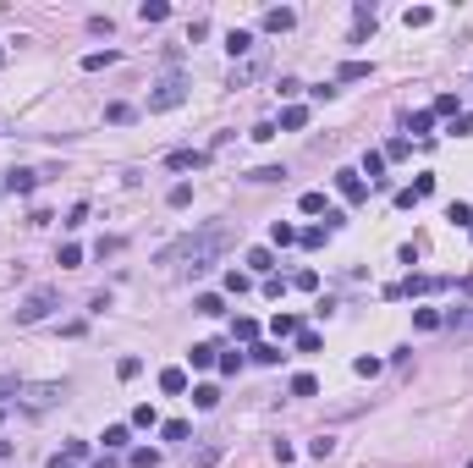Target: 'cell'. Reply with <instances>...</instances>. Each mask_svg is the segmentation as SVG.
I'll list each match as a JSON object with an SVG mask.
<instances>
[{
  "instance_id": "obj_1",
  "label": "cell",
  "mask_w": 473,
  "mask_h": 468,
  "mask_svg": "<svg viewBox=\"0 0 473 468\" xmlns=\"http://www.w3.org/2000/svg\"><path fill=\"white\" fill-rule=\"evenodd\" d=\"M226 248H231L226 226H204V232H193V237H182V243L160 248V265H193V270H209Z\"/></svg>"
},
{
  "instance_id": "obj_2",
  "label": "cell",
  "mask_w": 473,
  "mask_h": 468,
  "mask_svg": "<svg viewBox=\"0 0 473 468\" xmlns=\"http://www.w3.org/2000/svg\"><path fill=\"white\" fill-rule=\"evenodd\" d=\"M55 303H61V287H33V292L17 303V325H39Z\"/></svg>"
},
{
  "instance_id": "obj_3",
  "label": "cell",
  "mask_w": 473,
  "mask_h": 468,
  "mask_svg": "<svg viewBox=\"0 0 473 468\" xmlns=\"http://www.w3.org/2000/svg\"><path fill=\"white\" fill-rule=\"evenodd\" d=\"M182 100H187V78H182V72H165L160 88L149 94V110H176Z\"/></svg>"
},
{
  "instance_id": "obj_4",
  "label": "cell",
  "mask_w": 473,
  "mask_h": 468,
  "mask_svg": "<svg viewBox=\"0 0 473 468\" xmlns=\"http://www.w3.org/2000/svg\"><path fill=\"white\" fill-rule=\"evenodd\" d=\"M336 193H341L347 204H369V182H363L358 171H336Z\"/></svg>"
},
{
  "instance_id": "obj_5",
  "label": "cell",
  "mask_w": 473,
  "mask_h": 468,
  "mask_svg": "<svg viewBox=\"0 0 473 468\" xmlns=\"http://www.w3.org/2000/svg\"><path fill=\"white\" fill-rule=\"evenodd\" d=\"M39 182H44L39 171H11V176H0V188H6V193H17V198H28V193L39 188Z\"/></svg>"
},
{
  "instance_id": "obj_6",
  "label": "cell",
  "mask_w": 473,
  "mask_h": 468,
  "mask_svg": "<svg viewBox=\"0 0 473 468\" xmlns=\"http://www.w3.org/2000/svg\"><path fill=\"white\" fill-rule=\"evenodd\" d=\"M165 166H171V171H204L209 166V149H171Z\"/></svg>"
},
{
  "instance_id": "obj_7",
  "label": "cell",
  "mask_w": 473,
  "mask_h": 468,
  "mask_svg": "<svg viewBox=\"0 0 473 468\" xmlns=\"http://www.w3.org/2000/svg\"><path fill=\"white\" fill-rule=\"evenodd\" d=\"M55 397H61V385H28L22 391V408H50Z\"/></svg>"
},
{
  "instance_id": "obj_8",
  "label": "cell",
  "mask_w": 473,
  "mask_h": 468,
  "mask_svg": "<svg viewBox=\"0 0 473 468\" xmlns=\"http://www.w3.org/2000/svg\"><path fill=\"white\" fill-rule=\"evenodd\" d=\"M215 358H220V347H215V341H193V347H187V363H193V369H209Z\"/></svg>"
},
{
  "instance_id": "obj_9",
  "label": "cell",
  "mask_w": 473,
  "mask_h": 468,
  "mask_svg": "<svg viewBox=\"0 0 473 468\" xmlns=\"http://www.w3.org/2000/svg\"><path fill=\"white\" fill-rule=\"evenodd\" d=\"M292 22H297V11H292V6H275V11H265V28H270V33H287Z\"/></svg>"
},
{
  "instance_id": "obj_10",
  "label": "cell",
  "mask_w": 473,
  "mask_h": 468,
  "mask_svg": "<svg viewBox=\"0 0 473 468\" xmlns=\"http://www.w3.org/2000/svg\"><path fill=\"white\" fill-rule=\"evenodd\" d=\"M160 391L182 397V391H187V369H176V363H171V369H160Z\"/></svg>"
},
{
  "instance_id": "obj_11",
  "label": "cell",
  "mask_w": 473,
  "mask_h": 468,
  "mask_svg": "<svg viewBox=\"0 0 473 468\" xmlns=\"http://www.w3.org/2000/svg\"><path fill=\"white\" fill-rule=\"evenodd\" d=\"M380 171H386V154H380V149H369V154H363V166H358V176H369V188H374V182H386Z\"/></svg>"
},
{
  "instance_id": "obj_12",
  "label": "cell",
  "mask_w": 473,
  "mask_h": 468,
  "mask_svg": "<svg viewBox=\"0 0 473 468\" xmlns=\"http://www.w3.org/2000/svg\"><path fill=\"white\" fill-rule=\"evenodd\" d=\"M281 358H287V353H281V341H253V363H270V369H275Z\"/></svg>"
},
{
  "instance_id": "obj_13",
  "label": "cell",
  "mask_w": 473,
  "mask_h": 468,
  "mask_svg": "<svg viewBox=\"0 0 473 468\" xmlns=\"http://www.w3.org/2000/svg\"><path fill=\"white\" fill-rule=\"evenodd\" d=\"M100 441H105V452H122L127 441H132V425H110V430L100 435Z\"/></svg>"
},
{
  "instance_id": "obj_14",
  "label": "cell",
  "mask_w": 473,
  "mask_h": 468,
  "mask_svg": "<svg viewBox=\"0 0 473 468\" xmlns=\"http://www.w3.org/2000/svg\"><path fill=\"white\" fill-rule=\"evenodd\" d=\"M226 50H231V61L248 55V50H253V33H248V28H231V33H226Z\"/></svg>"
},
{
  "instance_id": "obj_15",
  "label": "cell",
  "mask_w": 473,
  "mask_h": 468,
  "mask_svg": "<svg viewBox=\"0 0 473 468\" xmlns=\"http://www.w3.org/2000/svg\"><path fill=\"white\" fill-rule=\"evenodd\" d=\"M270 243H275V248H292V243H297V226H292V220H275V226H270Z\"/></svg>"
},
{
  "instance_id": "obj_16",
  "label": "cell",
  "mask_w": 473,
  "mask_h": 468,
  "mask_svg": "<svg viewBox=\"0 0 473 468\" xmlns=\"http://www.w3.org/2000/svg\"><path fill=\"white\" fill-rule=\"evenodd\" d=\"M270 331H275V341H297V331H303V325H297V314H275V325H270Z\"/></svg>"
},
{
  "instance_id": "obj_17",
  "label": "cell",
  "mask_w": 473,
  "mask_h": 468,
  "mask_svg": "<svg viewBox=\"0 0 473 468\" xmlns=\"http://www.w3.org/2000/svg\"><path fill=\"white\" fill-rule=\"evenodd\" d=\"M215 403H220V391H215V385H193V408H198V413H209Z\"/></svg>"
},
{
  "instance_id": "obj_18",
  "label": "cell",
  "mask_w": 473,
  "mask_h": 468,
  "mask_svg": "<svg viewBox=\"0 0 473 468\" xmlns=\"http://www.w3.org/2000/svg\"><path fill=\"white\" fill-rule=\"evenodd\" d=\"M281 127H287V132L309 127V110H303V105H287V110H281Z\"/></svg>"
},
{
  "instance_id": "obj_19",
  "label": "cell",
  "mask_w": 473,
  "mask_h": 468,
  "mask_svg": "<svg viewBox=\"0 0 473 468\" xmlns=\"http://www.w3.org/2000/svg\"><path fill=\"white\" fill-rule=\"evenodd\" d=\"M248 265H253L259 276H275V254H270V248H253V254H248Z\"/></svg>"
},
{
  "instance_id": "obj_20",
  "label": "cell",
  "mask_w": 473,
  "mask_h": 468,
  "mask_svg": "<svg viewBox=\"0 0 473 468\" xmlns=\"http://www.w3.org/2000/svg\"><path fill=\"white\" fill-rule=\"evenodd\" d=\"M435 287H440V281H430V276H408L402 287H396V292H408V298H418V292H435Z\"/></svg>"
},
{
  "instance_id": "obj_21",
  "label": "cell",
  "mask_w": 473,
  "mask_h": 468,
  "mask_svg": "<svg viewBox=\"0 0 473 468\" xmlns=\"http://www.w3.org/2000/svg\"><path fill=\"white\" fill-rule=\"evenodd\" d=\"M154 425H160V413H154L149 403H138V408H132V430H154Z\"/></svg>"
},
{
  "instance_id": "obj_22",
  "label": "cell",
  "mask_w": 473,
  "mask_h": 468,
  "mask_svg": "<svg viewBox=\"0 0 473 468\" xmlns=\"http://www.w3.org/2000/svg\"><path fill=\"white\" fill-rule=\"evenodd\" d=\"M138 17H144V22H165V17H171V6H165V0H144Z\"/></svg>"
},
{
  "instance_id": "obj_23",
  "label": "cell",
  "mask_w": 473,
  "mask_h": 468,
  "mask_svg": "<svg viewBox=\"0 0 473 468\" xmlns=\"http://www.w3.org/2000/svg\"><path fill=\"white\" fill-rule=\"evenodd\" d=\"M430 116H462V105H457V94H435Z\"/></svg>"
},
{
  "instance_id": "obj_24",
  "label": "cell",
  "mask_w": 473,
  "mask_h": 468,
  "mask_svg": "<svg viewBox=\"0 0 473 468\" xmlns=\"http://www.w3.org/2000/svg\"><path fill=\"white\" fill-rule=\"evenodd\" d=\"M160 435H165V441H187V435H193V425H187V419H165Z\"/></svg>"
},
{
  "instance_id": "obj_25",
  "label": "cell",
  "mask_w": 473,
  "mask_h": 468,
  "mask_svg": "<svg viewBox=\"0 0 473 468\" xmlns=\"http://www.w3.org/2000/svg\"><path fill=\"white\" fill-rule=\"evenodd\" d=\"M446 220H452V226H473V210L462 198H452V204H446Z\"/></svg>"
},
{
  "instance_id": "obj_26",
  "label": "cell",
  "mask_w": 473,
  "mask_h": 468,
  "mask_svg": "<svg viewBox=\"0 0 473 468\" xmlns=\"http://www.w3.org/2000/svg\"><path fill=\"white\" fill-rule=\"evenodd\" d=\"M116 61V50H88V55H83V72H100V66H110Z\"/></svg>"
},
{
  "instance_id": "obj_27",
  "label": "cell",
  "mask_w": 473,
  "mask_h": 468,
  "mask_svg": "<svg viewBox=\"0 0 473 468\" xmlns=\"http://www.w3.org/2000/svg\"><path fill=\"white\" fill-rule=\"evenodd\" d=\"M358 78H369V61H347L336 72V83H358Z\"/></svg>"
},
{
  "instance_id": "obj_28",
  "label": "cell",
  "mask_w": 473,
  "mask_h": 468,
  "mask_svg": "<svg viewBox=\"0 0 473 468\" xmlns=\"http://www.w3.org/2000/svg\"><path fill=\"white\" fill-rule=\"evenodd\" d=\"M430 127H435L430 110H413V116H408V132H418V138H430Z\"/></svg>"
},
{
  "instance_id": "obj_29",
  "label": "cell",
  "mask_w": 473,
  "mask_h": 468,
  "mask_svg": "<svg viewBox=\"0 0 473 468\" xmlns=\"http://www.w3.org/2000/svg\"><path fill=\"white\" fill-rule=\"evenodd\" d=\"M297 210H303V215H325V193H319V188L303 193V198H297Z\"/></svg>"
},
{
  "instance_id": "obj_30",
  "label": "cell",
  "mask_w": 473,
  "mask_h": 468,
  "mask_svg": "<svg viewBox=\"0 0 473 468\" xmlns=\"http://www.w3.org/2000/svg\"><path fill=\"white\" fill-rule=\"evenodd\" d=\"M287 391H292V397H314V391H319V381H314V375H292Z\"/></svg>"
},
{
  "instance_id": "obj_31",
  "label": "cell",
  "mask_w": 473,
  "mask_h": 468,
  "mask_svg": "<svg viewBox=\"0 0 473 468\" xmlns=\"http://www.w3.org/2000/svg\"><path fill=\"white\" fill-rule=\"evenodd\" d=\"M127 463H132V468H160V452H154V447H138Z\"/></svg>"
},
{
  "instance_id": "obj_32",
  "label": "cell",
  "mask_w": 473,
  "mask_h": 468,
  "mask_svg": "<svg viewBox=\"0 0 473 468\" xmlns=\"http://www.w3.org/2000/svg\"><path fill=\"white\" fill-rule=\"evenodd\" d=\"M287 176V166H259V171H248V182H281Z\"/></svg>"
},
{
  "instance_id": "obj_33",
  "label": "cell",
  "mask_w": 473,
  "mask_h": 468,
  "mask_svg": "<svg viewBox=\"0 0 473 468\" xmlns=\"http://www.w3.org/2000/svg\"><path fill=\"white\" fill-rule=\"evenodd\" d=\"M193 309H198V314H226V303H220V292H204V298L193 303Z\"/></svg>"
},
{
  "instance_id": "obj_34",
  "label": "cell",
  "mask_w": 473,
  "mask_h": 468,
  "mask_svg": "<svg viewBox=\"0 0 473 468\" xmlns=\"http://www.w3.org/2000/svg\"><path fill=\"white\" fill-rule=\"evenodd\" d=\"M231 336H237V341H259V319H237Z\"/></svg>"
},
{
  "instance_id": "obj_35",
  "label": "cell",
  "mask_w": 473,
  "mask_h": 468,
  "mask_svg": "<svg viewBox=\"0 0 473 468\" xmlns=\"http://www.w3.org/2000/svg\"><path fill=\"white\" fill-rule=\"evenodd\" d=\"M292 287H297V292H319V270H297Z\"/></svg>"
},
{
  "instance_id": "obj_36",
  "label": "cell",
  "mask_w": 473,
  "mask_h": 468,
  "mask_svg": "<svg viewBox=\"0 0 473 468\" xmlns=\"http://www.w3.org/2000/svg\"><path fill=\"white\" fill-rule=\"evenodd\" d=\"M413 325H418V331H440V325H446V319L435 314V309H418V314H413Z\"/></svg>"
},
{
  "instance_id": "obj_37",
  "label": "cell",
  "mask_w": 473,
  "mask_h": 468,
  "mask_svg": "<svg viewBox=\"0 0 473 468\" xmlns=\"http://www.w3.org/2000/svg\"><path fill=\"white\" fill-rule=\"evenodd\" d=\"M430 22H435L430 6H408V28H430Z\"/></svg>"
},
{
  "instance_id": "obj_38",
  "label": "cell",
  "mask_w": 473,
  "mask_h": 468,
  "mask_svg": "<svg viewBox=\"0 0 473 468\" xmlns=\"http://www.w3.org/2000/svg\"><path fill=\"white\" fill-rule=\"evenodd\" d=\"M325 226H309V232H297V243H303V248H325Z\"/></svg>"
},
{
  "instance_id": "obj_39",
  "label": "cell",
  "mask_w": 473,
  "mask_h": 468,
  "mask_svg": "<svg viewBox=\"0 0 473 468\" xmlns=\"http://www.w3.org/2000/svg\"><path fill=\"white\" fill-rule=\"evenodd\" d=\"M55 265H66V270H72V265H83V248H78V243H61V254H55Z\"/></svg>"
},
{
  "instance_id": "obj_40",
  "label": "cell",
  "mask_w": 473,
  "mask_h": 468,
  "mask_svg": "<svg viewBox=\"0 0 473 468\" xmlns=\"http://www.w3.org/2000/svg\"><path fill=\"white\" fill-rule=\"evenodd\" d=\"M215 463H220V447H198L193 452V468H215Z\"/></svg>"
},
{
  "instance_id": "obj_41",
  "label": "cell",
  "mask_w": 473,
  "mask_h": 468,
  "mask_svg": "<svg viewBox=\"0 0 473 468\" xmlns=\"http://www.w3.org/2000/svg\"><path fill=\"white\" fill-rule=\"evenodd\" d=\"M116 375H122V381H138V375H144V358H122V363H116Z\"/></svg>"
},
{
  "instance_id": "obj_42",
  "label": "cell",
  "mask_w": 473,
  "mask_h": 468,
  "mask_svg": "<svg viewBox=\"0 0 473 468\" xmlns=\"http://www.w3.org/2000/svg\"><path fill=\"white\" fill-rule=\"evenodd\" d=\"M187 204H193V188H187V182H176V188H171V210H187Z\"/></svg>"
},
{
  "instance_id": "obj_43",
  "label": "cell",
  "mask_w": 473,
  "mask_h": 468,
  "mask_svg": "<svg viewBox=\"0 0 473 468\" xmlns=\"http://www.w3.org/2000/svg\"><path fill=\"white\" fill-rule=\"evenodd\" d=\"M215 363H220V375H243V353H220Z\"/></svg>"
},
{
  "instance_id": "obj_44",
  "label": "cell",
  "mask_w": 473,
  "mask_h": 468,
  "mask_svg": "<svg viewBox=\"0 0 473 468\" xmlns=\"http://www.w3.org/2000/svg\"><path fill=\"white\" fill-rule=\"evenodd\" d=\"M330 452H336V441H330V435H319V441H309V457H319V463H325Z\"/></svg>"
},
{
  "instance_id": "obj_45",
  "label": "cell",
  "mask_w": 473,
  "mask_h": 468,
  "mask_svg": "<svg viewBox=\"0 0 473 468\" xmlns=\"http://www.w3.org/2000/svg\"><path fill=\"white\" fill-rule=\"evenodd\" d=\"M105 122H116V127H122V122H132V105H105Z\"/></svg>"
},
{
  "instance_id": "obj_46",
  "label": "cell",
  "mask_w": 473,
  "mask_h": 468,
  "mask_svg": "<svg viewBox=\"0 0 473 468\" xmlns=\"http://www.w3.org/2000/svg\"><path fill=\"white\" fill-rule=\"evenodd\" d=\"M319 347H325V341L314 336V331H297V353H319Z\"/></svg>"
},
{
  "instance_id": "obj_47",
  "label": "cell",
  "mask_w": 473,
  "mask_h": 468,
  "mask_svg": "<svg viewBox=\"0 0 473 468\" xmlns=\"http://www.w3.org/2000/svg\"><path fill=\"white\" fill-rule=\"evenodd\" d=\"M380 154H386V160H408V154H413V144H408V138H396L391 149H380Z\"/></svg>"
},
{
  "instance_id": "obj_48",
  "label": "cell",
  "mask_w": 473,
  "mask_h": 468,
  "mask_svg": "<svg viewBox=\"0 0 473 468\" xmlns=\"http://www.w3.org/2000/svg\"><path fill=\"white\" fill-rule=\"evenodd\" d=\"M248 287H253V281H248L243 270H226V292H248Z\"/></svg>"
},
{
  "instance_id": "obj_49",
  "label": "cell",
  "mask_w": 473,
  "mask_h": 468,
  "mask_svg": "<svg viewBox=\"0 0 473 468\" xmlns=\"http://www.w3.org/2000/svg\"><path fill=\"white\" fill-rule=\"evenodd\" d=\"M452 132H457V138H468V132H473V116H468V110H462V116H452Z\"/></svg>"
},
{
  "instance_id": "obj_50",
  "label": "cell",
  "mask_w": 473,
  "mask_h": 468,
  "mask_svg": "<svg viewBox=\"0 0 473 468\" xmlns=\"http://www.w3.org/2000/svg\"><path fill=\"white\" fill-rule=\"evenodd\" d=\"M50 468H72V457H66V452H55V457H50Z\"/></svg>"
},
{
  "instance_id": "obj_51",
  "label": "cell",
  "mask_w": 473,
  "mask_h": 468,
  "mask_svg": "<svg viewBox=\"0 0 473 468\" xmlns=\"http://www.w3.org/2000/svg\"><path fill=\"white\" fill-rule=\"evenodd\" d=\"M0 61H6V50H0Z\"/></svg>"
},
{
  "instance_id": "obj_52",
  "label": "cell",
  "mask_w": 473,
  "mask_h": 468,
  "mask_svg": "<svg viewBox=\"0 0 473 468\" xmlns=\"http://www.w3.org/2000/svg\"><path fill=\"white\" fill-rule=\"evenodd\" d=\"M468 298H473V287H468Z\"/></svg>"
},
{
  "instance_id": "obj_53",
  "label": "cell",
  "mask_w": 473,
  "mask_h": 468,
  "mask_svg": "<svg viewBox=\"0 0 473 468\" xmlns=\"http://www.w3.org/2000/svg\"><path fill=\"white\" fill-rule=\"evenodd\" d=\"M468 468H473V457H468Z\"/></svg>"
},
{
  "instance_id": "obj_54",
  "label": "cell",
  "mask_w": 473,
  "mask_h": 468,
  "mask_svg": "<svg viewBox=\"0 0 473 468\" xmlns=\"http://www.w3.org/2000/svg\"><path fill=\"white\" fill-rule=\"evenodd\" d=\"M468 232H473V226H468Z\"/></svg>"
}]
</instances>
